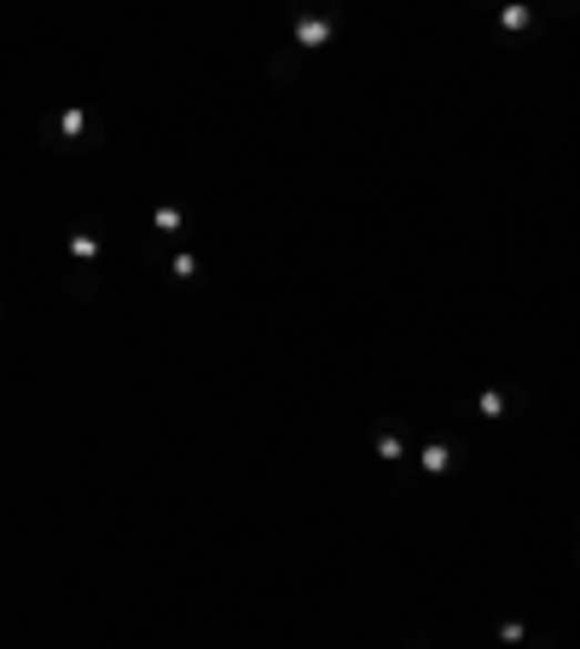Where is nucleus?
Segmentation results:
<instances>
[{"mask_svg":"<svg viewBox=\"0 0 580 649\" xmlns=\"http://www.w3.org/2000/svg\"><path fill=\"white\" fill-rule=\"evenodd\" d=\"M99 262H105V226L93 215H82L64 232V291H70V302H82V307L99 302Z\"/></svg>","mask_w":580,"mask_h":649,"instance_id":"obj_1","label":"nucleus"},{"mask_svg":"<svg viewBox=\"0 0 580 649\" xmlns=\"http://www.w3.org/2000/svg\"><path fill=\"white\" fill-rule=\"evenodd\" d=\"M35 140L47 151H64V158H93V151L105 145V122L88 105H53V111L35 116Z\"/></svg>","mask_w":580,"mask_h":649,"instance_id":"obj_2","label":"nucleus"},{"mask_svg":"<svg viewBox=\"0 0 580 649\" xmlns=\"http://www.w3.org/2000/svg\"><path fill=\"white\" fill-rule=\"evenodd\" d=\"M452 406L476 412V418H488V424H511L528 412V388L522 383H482V388H470V395H459Z\"/></svg>","mask_w":580,"mask_h":649,"instance_id":"obj_3","label":"nucleus"},{"mask_svg":"<svg viewBox=\"0 0 580 649\" xmlns=\"http://www.w3.org/2000/svg\"><path fill=\"white\" fill-rule=\"evenodd\" d=\"M337 30H343V18H337L332 7H296V12H291V47H296L302 59L319 53V47H332Z\"/></svg>","mask_w":580,"mask_h":649,"instance_id":"obj_4","label":"nucleus"},{"mask_svg":"<svg viewBox=\"0 0 580 649\" xmlns=\"http://www.w3.org/2000/svg\"><path fill=\"white\" fill-rule=\"evenodd\" d=\"M145 262L169 273V284H197L204 278V262H197V250H163V244H145Z\"/></svg>","mask_w":580,"mask_h":649,"instance_id":"obj_5","label":"nucleus"},{"mask_svg":"<svg viewBox=\"0 0 580 649\" xmlns=\"http://www.w3.org/2000/svg\"><path fill=\"white\" fill-rule=\"evenodd\" d=\"M186 239H192V215L181 210V203H151V244H181L186 250Z\"/></svg>","mask_w":580,"mask_h":649,"instance_id":"obj_6","label":"nucleus"},{"mask_svg":"<svg viewBox=\"0 0 580 649\" xmlns=\"http://www.w3.org/2000/svg\"><path fill=\"white\" fill-rule=\"evenodd\" d=\"M459 464H465V447H459V440L424 435V447H418V470H424V476H452Z\"/></svg>","mask_w":580,"mask_h":649,"instance_id":"obj_7","label":"nucleus"},{"mask_svg":"<svg viewBox=\"0 0 580 649\" xmlns=\"http://www.w3.org/2000/svg\"><path fill=\"white\" fill-rule=\"evenodd\" d=\"M372 453L389 464V470H407V435H400V418H377L372 424Z\"/></svg>","mask_w":580,"mask_h":649,"instance_id":"obj_8","label":"nucleus"},{"mask_svg":"<svg viewBox=\"0 0 580 649\" xmlns=\"http://www.w3.org/2000/svg\"><path fill=\"white\" fill-rule=\"evenodd\" d=\"M296 75H302V53H296V47H279V53L267 59V82L285 88V82H296Z\"/></svg>","mask_w":580,"mask_h":649,"instance_id":"obj_9","label":"nucleus"},{"mask_svg":"<svg viewBox=\"0 0 580 649\" xmlns=\"http://www.w3.org/2000/svg\"><path fill=\"white\" fill-rule=\"evenodd\" d=\"M499 30H506V36H528V30H535V12H528V7H506V12H499Z\"/></svg>","mask_w":580,"mask_h":649,"instance_id":"obj_10","label":"nucleus"},{"mask_svg":"<svg viewBox=\"0 0 580 649\" xmlns=\"http://www.w3.org/2000/svg\"><path fill=\"white\" fill-rule=\"evenodd\" d=\"M493 638H499V643H511V649H522V643H528V627H522V620H499Z\"/></svg>","mask_w":580,"mask_h":649,"instance_id":"obj_11","label":"nucleus"},{"mask_svg":"<svg viewBox=\"0 0 580 649\" xmlns=\"http://www.w3.org/2000/svg\"><path fill=\"white\" fill-rule=\"evenodd\" d=\"M522 649H563V643L551 638V632H528V643H522Z\"/></svg>","mask_w":580,"mask_h":649,"instance_id":"obj_12","label":"nucleus"},{"mask_svg":"<svg viewBox=\"0 0 580 649\" xmlns=\"http://www.w3.org/2000/svg\"><path fill=\"white\" fill-rule=\"evenodd\" d=\"M574 575H580V545H574Z\"/></svg>","mask_w":580,"mask_h":649,"instance_id":"obj_13","label":"nucleus"}]
</instances>
